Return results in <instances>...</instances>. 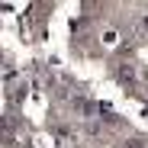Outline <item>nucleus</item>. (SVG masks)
Returning <instances> with one entry per match:
<instances>
[{
  "instance_id": "1",
  "label": "nucleus",
  "mask_w": 148,
  "mask_h": 148,
  "mask_svg": "<svg viewBox=\"0 0 148 148\" xmlns=\"http://www.w3.org/2000/svg\"><path fill=\"white\" fill-rule=\"evenodd\" d=\"M74 113L84 116V119H93L97 113H100V106H97L93 100H87V97H74Z\"/></svg>"
},
{
  "instance_id": "2",
  "label": "nucleus",
  "mask_w": 148,
  "mask_h": 148,
  "mask_svg": "<svg viewBox=\"0 0 148 148\" xmlns=\"http://www.w3.org/2000/svg\"><path fill=\"white\" fill-rule=\"evenodd\" d=\"M116 77H119L122 84H132V81H135V64H129V61L119 64V68H116Z\"/></svg>"
}]
</instances>
